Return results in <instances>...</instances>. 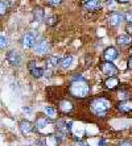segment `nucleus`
Here are the masks:
<instances>
[{
	"label": "nucleus",
	"mask_w": 132,
	"mask_h": 146,
	"mask_svg": "<svg viewBox=\"0 0 132 146\" xmlns=\"http://www.w3.org/2000/svg\"><path fill=\"white\" fill-rule=\"evenodd\" d=\"M105 143H106V139H102L101 142H99V146H105Z\"/></svg>",
	"instance_id": "nucleus-31"
},
{
	"label": "nucleus",
	"mask_w": 132,
	"mask_h": 146,
	"mask_svg": "<svg viewBox=\"0 0 132 146\" xmlns=\"http://www.w3.org/2000/svg\"><path fill=\"white\" fill-rule=\"evenodd\" d=\"M46 63L49 67H56V66H58V63H61V59L58 57H56V55H50V57L48 58Z\"/></svg>",
	"instance_id": "nucleus-17"
},
{
	"label": "nucleus",
	"mask_w": 132,
	"mask_h": 146,
	"mask_svg": "<svg viewBox=\"0 0 132 146\" xmlns=\"http://www.w3.org/2000/svg\"><path fill=\"white\" fill-rule=\"evenodd\" d=\"M34 45H36V36H34L33 33L24 34L23 48L24 49H31V48H34Z\"/></svg>",
	"instance_id": "nucleus-5"
},
{
	"label": "nucleus",
	"mask_w": 132,
	"mask_h": 146,
	"mask_svg": "<svg viewBox=\"0 0 132 146\" xmlns=\"http://www.w3.org/2000/svg\"><path fill=\"white\" fill-rule=\"evenodd\" d=\"M0 41H1V42H0V48H1V49L7 48V46H8V40H7V37L1 36V37H0Z\"/></svg>",
	"instance_id": "nucleus-23"
},
{
	"label": "nucleus",
	"mask_w": 132,
	"mask_h": 146,
	"mask_svg": "<svg viewBox=\"0 0 132 146\" xmlns=\"http://www.w3.org/2000/svg\"><path fill=\"white\" fill-rule=\"evenodd\" d=\"M116 42L119 45H131L132 44V36L131 34H122L116 38Z\"/></svg>",
	"instance_id": "nucleus-14"
},
{
	"label": "nucleus",
	"mask_w": 132,
	"mask_h": 146,
	"mask_svg": "<svg viewBox=\"0 0 132 146\" xmlns=\"http://www.w3.org/2000/svg\"><path fill=\"white\" fill-rule=\"evenodd\" d=\"M45 113H46V116L49 117V119H56V117H57V111L50 106L45 107Z\"/></svg>",
	"instance_id": "nucleus-18"
},
{
	"label": "nucleus",
	"mask_w": 132,
	"mask_h": 146,
	"mask_svg": "<svg viewBox=\"0 0 132 146\" xmlns=\"http://www.w3.org/2000/svg\"><path fill=\"white\" fill-rule=\"evenodd\" d=\"M124 19L125 21H128V23H132V12H128V13L124 15Z\"/></svg>",
	"instance_id": "nucleus-26"
},
{
	"label": "nucleus",
	"mask_w": 132,
	"mask_h": 146,
	"mask_svg": "<svg viewBox=\"0 0 132 146\" xmlns=\"http://www.w3.org/2000/svg\"><path fill=\"white\" fill-rule=\"evenodd\" d=\"M49 42L48 41H40V42H37V44L34 45V53L36 54H46L48 51H49Z\"/></svg>",
	"instance_id": "nucleus-6"
},
{
	"label": "nucleus",
	"mask_w": 132,
	"mask_h": 146,
	"mask_svg": "<svg viewBox=\"0 0 132 146\" xmlns=\"http://www.w3.org/2000/svg\"><path fill=\"white\" fill-rule=\"evenodd\" d=\"M49 117H38L37 121H36V126H37L38 130H42L45 128V126H48V124H49Z\"/></svg>",
	"instance_id": "nucleus-15"
},
{
	"label": "nucleus",
	"mask_w": 132,
	"mask_h": 146,
	"mask_svg": "<svg viewBox=\"0 0 132 146\" xmlns=\"http://www.w3.org/2000/svg\"><path fill=\"white\" fill-rule=\"evenodd\" d=\"M69 91L74 98L85 99L88 95V92H90V86L87 84V82L82 76H75V80L70 84Z\"/></svg>",
	"instance_id": "nucleus-1"
},
{
	"label": "nucleus",
	"mask_w": 132,
	"mask_h": 146,
	"mask_svg": "<svg viewBox=\"0 0 132 146\" xmlns=\"http://www.w3.org/2000/svg\"><path fill=\"white\" fill-rule=\"evenodd\" d=\"M71 62H73V55H68V57H65L61 61V66L64 68H68L71 66Z\"/></svg>",
	"instance_id": "nucleus-21"
},
{
	"label": "nucleus",
	"mask_w": 132,
	"mask_h": 146,
	"mask_svg": "<svg viewBox=\"0 0 132 146\" xmlns=\"http://www.w3.org/2000/svg\"><path fill=\"white\" fill-rule=\"evenodd\" d=\"M87 1H88V0H83V3H87Z\"/></svg>",
	"instance_id": "nucleus-32"
},
{
	"label": "nucleus",
	"mask_w": 132,
	"mask_h": 146,
	"mask_svg": "<svg viewBox=\"0 0 132 146\" xmlns=\"http://www.w3.org/2000/svg\"><path fill=\"white\" fill-rule=\"evenodd\" d=\"M58 23V17L57 16H50L46 19V25L48 27H54Z\"/></svg>",
	"instance_id": "nucleus-22"
},
{
	"label": "nucleus",
	"mask_w": 132,
	"mask_h": 146,
	"mask_svg": "<svg viewBox=\"0 0 132 146\" xmlns=\"http://www.w3.org/2000/svg\"><path fill=\"white\" fill-rule=\"evenodd\" d=\"M58 108H60V111H61L62 113H69L73 111V103L69 102V100H62V102L60 103Z\"/></svg>",
	"instance_id": "nucleus-11"
},
{
	"label": "nucleus",
	"mask_w": 132,
	"mask_h": 146,
	"mask_svg": "<svg viewBox=\"0 0 132 146\" xmlns=\"http://www.w3.org/2000/svg\"><path fill=\"white\" fill-rule=\"evenodd\" d=\"M20 130H21V133H23L24 136L29 134V133L33 130V125H32V122H29V121H23V122L20 124Z\"/></svg>",
	"instance_id": "nucleus-12"
},
{
	"label": "nucleus",
	"mask_w": 132,
	"mask_h": 146,
	"mask_svg": "<svg viewBox=\"0 0 132 146\" xmlns=\"http://www.w3.org/2000/svg\"><path fill=\"white\" fill-rule=\"evenodd\" d=\"M119 146H132V143L129 142V141H123V142L120 143Z\"/></svg>",
	"instance_id": "nucleus-27"
},
{
	"label": "nucleus",
	"mask_w": 132,
	"mask_h": 146,
	"mask_svg": "<svg viewBox=\"0 0 132 146\" xmlns=\"http://www.w3.org/2000/svg\"><path fill=\"white\" fill-rule=\"evenodd\" d=\"M123 20H125L124 15L118 13V12H114V13H111V16L109 17V24L111 25V27H116V25H119Z\"/></svg>",
	"instance_id": "nucleus-8"
},
{
	"label": "nucleus",
	"mask_w": 132,
	"mask_h": 146,
	"mask_svg": "<svg viewBox=\"0 0 132 146\" xmlns=\"http://www.w3.org/2000/svg\"><path fill=\"white\" fill-rule=\"evenodd\" d=\"M33 17H34V21H42V19H44V11H42V8L37 7L34 8L33 11Z\"/></svg>",
	"instance_id": "nucleus-16"
},
{
	"label": "nucleus",
	"mask_w": 132,
	"mask_h": 146,
	"mask_svg": "<svg viewBox=\"0 0 132 146\" xmlns=\"http://www.w3.org/2000/svg\"><path fill=\"white\" fill-rule=\"evenodd\" d=\"M46 1L52 7H57V5H60V4L62 3V0H46Z\"/></svg>",
	"instance_id": "nucleus-24"
},
{
	"label": "nucleus",
	"mask_w": 132,
	"mask_h": 146,
	"mask_svg": "<svg viewBox=\"0 0 132 146\" xmlns=\"http://www.w3.org/2000/svg\"><path fill=\"white\" fill-rule=\"evenodd\" d=\"M8 8H9L8 0H1V1H0V15H1V16L5 15V12L8 11Z\"/></svg>",
	"instance_id": "nucleus-20"
},
{
	"label": "nucleus",
	"mask_w": 132,
	"mask_h": 146,
	"mask_svg": "<svg viewBox=\"0 0 132 146\" xmlns=\"http://www.w3.org/2000/svg\"><path fill=\"white\" fill-rule=\"evenodd\" d=\"M125 32H127V34H131L132 36V23H128V24H127V27H125Z\"/></svg>",
	"instance_id": "nucleus-25"
},
{
	"label": "nucleus",
	"mask_w": 132,
	"mask_h": 146,
	"mask_svg": "<svg viewBox=\"0 0 132 146\" xmlns=\"http://www.w3.org/2000/svg\"><path fill=\"white\" fill-rule=\"evenodd\" d=\"M23 111L24 112H32V108H29V107H24Z\"/></svg>",
	"instance_id": "nucleus-28"
},
{
	"label": "nucleus",
	"mask_w": 132,
	"mask_h": 146,
	"mask_svg": "<svg viewBox=\"0 0 132 146\" xmlns=\"http://www.w3.org/2000/svg\"><path fill=\"white\" fill-rule=\"evenodd\" d=\"M118 57H119V53H118V50H116L115 48H107L105 50V53H103V58H105L106 61H109V62L115 61Z\"/></svg>",
	"instance_id": "nucleus-7"
},
{
	"label": "nucleus",
	"mask_w": 132,
	"mask_h": 146,
	"mask_svg": "<svg viewBox=\"0 0 132 146\" xmlns=\"http://www.w3.org/2000/svg\"><path fill=\"white\" fill-rule=\"evenodd\" d=\"M102 7V3L101 0H88L87 3H85V8L90 12H96L99 11Z\"/></svg>",
	"instance_id": "nucleus-10"
},
{
	"label": "nucleus",
	"mask_w": 132,
	"mask_h": 146,
	"mask_svg": "<svg viewBox=\"0 0 132 146\" xmlns=\"http://www.w3.org/2000/svg\"><path fill=\"white\" fill-rule=\"evenodd\" d=\"M99 67H101L102 72H103L105 75H107V76H115V75L118 74V68H116V66L114 65V63H111V62H109V61L102 62Z\"/></svg>",
	"instance_id": "nucleus-3"
},
{
	"label": "nucleus",
	"mask_w": 132,
	"mask_h": 146,
	"mask_svg": "<svg viewBox=\"0 0 132 146\" xmlns=\"http://www.w3.org/2000/svg\"><path fill=\"white\" fill-rule=\"evenodd\" d=\"M128 68L129 70H132V57L128 59Z\"/></svg>",
	"instance_id": "nucleus-29"
},
{
	"label": "nucleus",
	"mask_w": 132,
	"mask_h": 146,
	"mask_svg": "<svg viewBox=\"0 0 132 146\" xmlns=\"http://www.w3.org/2000/svg\"><path fill=\"white\" fill-rule=\"evenodd\" d=\"M119 112L122 113H129L132 112V100H122L118 104Z\"/></svg>",
	"instance_id": "nucleus-9"
},
{
	"label": "nucleus",
	"mask_w": 132,
	"mask_h": 146,
	"mask_svg": "<svg viewBox=\"0 0 132 146\" xmlns=\"http://www.w3.org/2000/svg\"><path fill=\"white\" fill-rule=\"evenodd\" d=\"M44 72H45V70L44 68H41V67H37V66H36V67L34 68H32L31 70V74L33 75L34 78H41V76H42V75H44Z\"/></svg>",
	"instance_id": "nucleus-19"
},
{
	"label": "nucleus",
	"mask_w": 132,
	"mask_h": 146,
	"mask_svg": "<svg viewBox=\"0 0 132 146\" xmlns=\"http://www.w3.org/2000/svg\"><path fill=\"white\" fill-rule=\"evenodd\" d=\"M129 0H118V3H120V4H127Z\"/></svg>",
	"instance_id": "nucleus-30"
},
{
	"label": "nucleus",
	"mask_w": 132,
	"mask_h": 146,
	"mask_svg": "<svg viewBox=\"0 0 132 146\" xmlns=\"http://www.w3.org/2000/svg\"><path fill=\"white\" fill-rule=\"evenodd\" d=\"M118 84H119V79L116 78V76H110V78L106 80V83H105V86H106V88H107V90L116 88V87H118Z\"/></svg>",
	"instance_id": "nucleus-13"
},
{
	"label": "nucleus",
	"mask_w": 132,
	"mask_h": 146,
	"mask_svg": "<svg viewBox=\"0 0 132 146\" xmlns=\"http://www.w3.org/2000/svg\"><path fill=\"white\" fill-rule=\"evenodd\" d=\"M91 111L98 116V117H105L109 112V109L111 108V103L105 98H98L94 99L91 102Z\"/></svg>",
	"instance_id": "nucleus-2"
},
{
	"label": "nucleus",
	"mask_w": 132,
	"mask_h": 146,
	"mask_svg": "<svg viewBox=\"0 0 132 146\" xmlns=\"http://www.w3.org/2000/svg\"><path fill=\"white\" fill-rule=\"evenodd\" d=\"M7 61L9 62L11 65H13V66H20L21 65V55L17 53L16 50H11L9 53H7Z\"/></svg>",
	"instance_id": "nucleus-4"
}]
</instances>
